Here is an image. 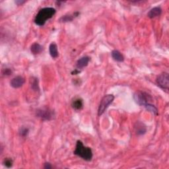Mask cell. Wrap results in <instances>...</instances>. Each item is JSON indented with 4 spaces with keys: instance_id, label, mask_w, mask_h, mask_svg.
<instances>
[{
    "instance_id": "cell-1",
    "label": "cell",
    "mask_w": 169,
    "mask_h": 169,
    "mask_svg": "<svg viewBox=\"0 0 169 169\" xmlns=\"http://www.w3.org/2000/svg\"><path fill=\"white\" fill-rule=\"evenodd\" d=\"M56 13V9L52 7H45L40 9L34 19V22L39 26H43L47 20L51 19Z\"/></svg>"
},
{
    "instance_id": "cell-2",
    "label": "cell",
    "mask_w": 169,
    "mask_h": 169,
    "mask_svg": "<svg viewBox=\"0 0 169 169\" xmlns=\"http://www.w3.org/2000/svg\"><path fill=\"white\" fill-rule=\"evenodd\" d=\"M73 153L75 155L80 156L81 158L87 161H91L93 158V152L91 149L88 148V147L84 146L81 141H77L76 148Z\"/></svg>"
},
{
    "instance_id": "cell-3",
    "label": "cell",
    "mask_w": 169,
    "mask_h": 169,
    "mask_svg": "<svg viewBox=\"0 0 169 169\" xmlns=\"http://www.w3.org/2000/svg\"><path fill=\"white\" fill-rule=\"evenodd\" d=\"M36 116L42 120H51L55 117V113L52 109L44 107L38 109L36 112Z\"/></svg>"
},
{
    "instance_id": "cell-4",
    "label": "cell",
    "mask_w": 169,
    "mask_h": 169,
    "mask_svg": "<svg viewBox=\"0 0 169 169\" xmlns=\"http://www.w3.org/2000/svg\"><path fill=\"white\" fill-rule=\"evenodd\" d=\"M134 101L137 105L140 106H145L151 101V97L148 93L142 91H137L133 95Z\"/></svg>"
},
{
    "instance_id": "cell-5",
    "label": "cell",
    "mask_w": 169,
    "mask_h": 169,
    "mask_svg": "<svg viewBox=\"0 0 169 169\" xmlns=\"http://www.w3.org/2000/svg\"><path fill=\"white\" fill-rule=\"evenodd\" d=\"M114 99V96L112 95H105L101 100V103H100L99 107V110H98V114L99 116L102 115L104 113L106 109L107 108L109 105L113 102Z\"/></svg>"
},
{
    "instance_id": "cell-6",
    "label": "cell",
    "mask_w": 169,
    "mask_h": 169,
    "mask_svg": "<svg viewBox=\"0 0 169 169\" xmlns=\"http://www.w3.org/2000/svg\"><path fill=\"white\" fill-rule=\"evenodd\" d=\"M156 83L161 89L168 90L169 87V76L167 73H162L156 78Z\"/></svg>"
},
{
    "instance_id": "cell-7",
    "label": "cell",
    "mask_w": 169,
    "mask_h": 169,
    "mask_svg": "<svg viewBox=\"0 0 169 169\" xmlns=\"http://www.w3.org/2000/svg\"><path fill=\"white\" fill-rule=\"evenodd\" d=\"M24 82H25V80H24L23 77L17 76L14 77L13 79L11 81L10 84L12 87H13V88L17 89V88H20L21 87L23 86Z\"/></svg>"
},
{
    "instance_id": "cell-8",
    "label": "cell",
    "mask_w": 169,
    "mask_h": 169,
    "mask_svg": "<svg viewBox=\"0 0 169 169\" xmlns=\"http://www.w3.org/2000/svg\"><path fill=\"white\" fill-rule=\"evenodd\" d=\"M135 130L137 135H143L147 131V128L145 124L138 122L135 125Z\"/></svg>"
},
{
    "instance_id": "cell-9",
    "label": "cell",
    "mask_w": 169,
    "mask_h": 169,
    "mask_svg": "<svg viewBox=\"0 0 169 169\" xmlns=\"http://www.w3.org/2000/svg\"><path fill=\"white\" fill-rule=\"evenodd\" d=\"M89 61H90V58L88 57V56H84V57L81 58L77 62L76 66L78 69H82L84 67L87 66Z\"/></svg>"
},
{
    "instance_id": "cell-10",
    "label": "cell",
    "mask_w": 169,
    "mask_h": 169,
    "mask_svg": "<svg viewBox=\"0 0 169 169\" xmlns=\"http://www.w3.org/2000/svg\"><path fill=\"white\" fill-rule=\"evenodd\" d=\"M162 13V9L160 7H155L154 8L151 9V10L149 11V12L148 14V16L151 18H155L156 17H158V16H160Z\"/></svg>"
},
{
    "instance_id": "cell-11",
    "label": "cell",
    "mask_w": 169,
    "mask_h": 169,
    "mask_svg": "<svg viewBox=\"0 0 169 169\" xmlns=\"http://www.w3.org/2000/svg\"><path fill=\"white\" fill-rule=\"evenodd\" d=\"M49 51L50 54L53 58H56L58 57V46L55 43H52L49 46Z\"/></svg>"
},
{
    "instance_id": "cell-12",
    "label": "cell",
    "mask_w": 169,
    "mask_h": 169,
    "mask_svg": "<svg viewBox=\"0 0 169 169\" xmlns=\"http://www.w3.org/2000/svg\"><path fill=\"white\" fill-rule=\"evenodd\" d=\"M43 50V47L38 43H34L30 46V51L33 54L36 55L41 53Z\"/></svg>"
},
{
    "instance_id": "cell-13",
    "label": "cell",
    "mask_w": 169,
    "mask_h": 169,
    "mask_svg": "<svg viewBox=\"0 0 169 169\" xmlns=\"http://www.w3.org/2000/svg\"><path fill=\"white\" fill-rule=\"evenodd\" d=\"M83 106V100L81 99H76L72 102V106L73 108L76 110H79L81 109H82Z\"/></svg>"
},
{
    "instance_id": "cell-14",
    "label": "cell",
    "mask_w": 169,
    "mask_h": 169,
    "mask_svg": "<svg viewBox=\"0 0 169 169\" xmlns=\"http://www.w3.org/2000/svg\"><path fill=\"white\" fill-rule=\"evenodd\" d=\"M112 58H113L115 61H117L119 62H123L124 59V56L118 50H116L112 52Z\"/></svg>"
},
{
    "instance_id": "cell-15",
    "label": "cell",
    "mask_w": 169,
    "mask_h": 169,
    "mask_svg": "<svg viewBox=\"0 0 169 169\" xmlns=\"http://www.w3.org/2000/svg\"><path fill=\"white\" fill-rule=\"evenodd\" d=\"M79 15V13H75L73 15H64V16L62 17L60 19H59V21L60 22H63V23H65V22H70L73 21V19L75 17H76L78 16Z\"/></svg>"
},
{
    "instance_id": "cell-16",
    "label": "cell",
    "mask_w": 169,
    "mask_h": 169,
    "mask_svg": "<svg viewBox=\"0 0 169 169\" xmlns=\"http://www.w3.org/2000/svg\"><path fill=\"white\" fill-rule=\"evenodd\" d=\"M31 88L35 91H39L40 88L39 85V79L36 77H32V79H31Z\"/></svg>"
},
{
    "instance_id": "cell-17",
    "label": "cell",
    "mask_w": 169,
    "mask_h": 169,
    "mask_svg": "<svg viewBox=\"0 0 169 169\" xmlns=\"http://www.w3.org/2000/svg\"><path fill=\"white\" fill-rule=\"evenodd\" d=\"M144 106H145L147 110H148L149 112H151V113H153V114L157 115L158 110L154 105L150 104V103H148V104H146Z\"/></svg>"
},
{
    "instance_id": "cell-18",
    "label": "cell",
    "mask_w": 169,
    "mask_h": 169,
    "mask_svg": "<svg viewBox=\"0 0 169 169\" xmlns=\"http://www.w3.org/2000/svg\"><path fill=\"white\" fill-rule=\"evenodd\" d=\"M4 163L6 167L11 168L12 167V165H13V160L10 158H7L4 160Z\"/></svg>"
},
{
    "instance_id": "cell-19",
    "label": "cell",
    "mask_w": 169,
    "mask_h": 169,
    "mask_svg": "<svg viewBox=\"0 0 169 169\" xmlns=\"http://www.w3.org/2000/svg\"><path fill=\"white\" fill-rule=\"evenodd\" d=\"M29 130L28 128L23 127L20 131V135L22 137H26L28 135V133H29Z\"/></svg>"
},
{
    "instance_id": "cell-20",
    "label": "cell",
    "mask_w": 169,
    "mask_h": 169,
    "mask_svg": "<svg viewBox=\"0 0 169 169\" xmlns=\"http://www.w3.org/2000/svg\"><path fill=\"white\" fill-rule=\"evenodd\" d=\"M3 73H4V76H10V75H11L12 71H11V69L6 68V69H5L4 71H3Z\"/></svg>"
},
{
    "instance_id": "cell-21",
    "label": "cell",
    "mask_w": 169,
    "mask_h": 169,
    "mask_svg": "<svg viewBox=\"0 0 169 169\" xmlns=\"http://www.w3.org/2000/svg\"><path fill=\"white\" fill-rule=\"evenodd\" d=\"M44 168L46 169H50L52 168V166L49 163V162H46L44 164Z\"/></svg>"
},
{
    "instance_id": "cell-22",
    "label": "cell",
    "mask_w": 169,
    "mask_h": 169,
    "mask_svg": "<svg viewBox=\"0 0 169 169\" xmlns=\"http://www.w3.org/2000/svg\"><path fill=\"white\" fill-rule=\"evenodd\" d=\"M24 2H25L24 1H15V3H16V4H17L18 5H22L23 4H24Z\"/></svg>"
},
{
    "instance_id": "cell-23",
    "label": "cell",
    "mask_w": 169,
    "mask_h": 169,
    "mask_svg": "<svg viewBox=\"0 0 169 169\" xmlns=\"http://www.w3.org/2000/svg\"><path fill=\"white\" fill-rule=\"evenodd\" d=\"M79 72H80L79 71H78V70H76L73 72H72V75H76V74H77V73H79Z\"/></svg>"
}]
</instances>
